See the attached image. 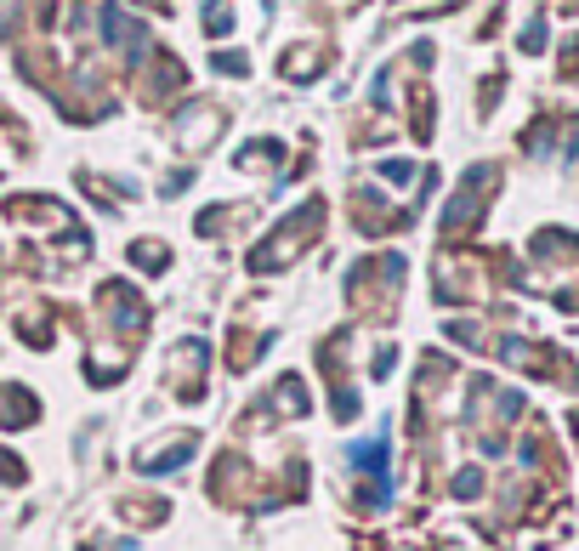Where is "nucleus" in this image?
<instances>
[{
	"label": "nucleus",
	"instance_id": "nucleus-1",
	"mask_svg": "<svg viewBox=\"0 0 579 551\" xmlns=\"http://www.w3.org/2000/svg\"><path fill=\"white\" fill-rule=\"evenodd\" d=\"M103 23H108V35H114V46H120V52H142V40H148V35H142L137 23H125V12H114V6H108Z\"/></svg>",
	"mask_w": 579,
	"mask_h": 551
}]
</instances>
